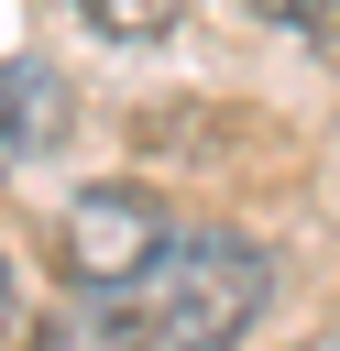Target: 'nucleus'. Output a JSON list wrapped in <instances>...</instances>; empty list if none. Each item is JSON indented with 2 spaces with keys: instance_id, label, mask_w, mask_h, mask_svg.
<instances>
[{
  "instance_id": "1",
  "label": "nucleus",
  "mask_w": 340,
  "mask_h": 351,
  "mask_svg": "<svg viewBox=\"0 0 340 351\" xmlns=\"http://www.w3.org/2000/svg\"><path fill=\"white\" fill-rule=\"evenodd\" d=\"M88 296H99L88 307V340L99 351H230L263 318L274 263L241 230H165L132 274H110Z\"/></svg>"
},
{
  "instance_id": "2",
  "label": "nucleus",
  "mask_w": 340,
  "mask_h": 351,
  "mask_svg": "<svg viewBox=\"0 0 340 351\" xmlns=\"http://www.w3.org/2000/svg\"><path fill=\"white\" fill-rule=\"evenodd\" d=\"M165 241V219L132 197V186H88L77 208H66V263L88 274V285H110V274H132L143 252Z\"/></svg>"
},
{
  "instance_id": "3",
  "label": "nucleus",
  "mask_w": 340,
  "mask_h": 351,
  "mask_svg": "<svg viewBox=\"0 0 340 351\" xmlns=\"http://www.w3.org/2000/svg\"><path fill=\"white\" fill-rule=\"evenodd\" d=\"M55 132H66V77L55 66H0V165H22Z\"/></svg>"
},
{
  "instance_id": "4",
  "label": "nucleus",
  "mask_w": 340,
  "mask_h": 351,
  "mask_svg": "<svg viewBox=\"0 0 340 351\" xmlns=\"http://www.w3.org/2000/svg\"><path fill=\"white\" fill-rule=\"evenodd\" d=\"M99 44H165L175 22H186V0H66Z\"/></svg>"
},
{
  "instance_id": "5",
  "label": "nucleus",
  "mask_w": 340,
  "mask_h": 351,
  "mask_svg": "<svg viewBox=\"0 0 340 351\" xmlns=\"http://www.w3.org/2000/svg\"><path fill=\"white\" fill-rule=\"evenodd\" d=\"M263 22H285V33H318V44H340V0H252Z\"/></svg>"
},
{
  "instance_id": "6",
  "label": "nucleus",
  "mask_w": 340,
  "mask_h": 351,
  "mask_svg": "<svg viewBox=\"0 0 340 351\" xmlns=\"http://www.w3.org/2000/svg\"><path fill=\"white\" fill-rule=\"evenodd\" d=\"M296 351H340V329H318V340H296Z\"/></svg>"
},
{
  "instance_id": "7",
  "label": "nucleus",
  "mask_w": 340,
  "mask_h": 351,
  "mask_svg": "<svg viewBox=\"0 0 340 351\" xmlns=\"http://www.w3.org/2000/svg\"><path fill=\"white\" fill-rule=\"evenodd\" d=\"M0 318H11V263H0Z\"/></svg>"
}]
</instances>
